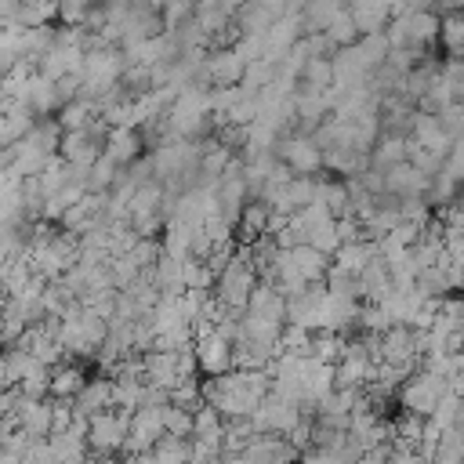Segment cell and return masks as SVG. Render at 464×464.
Instances as JSON below:
<instances>
[{
    "label": "cell",
    "instance_id": "obj_1",
    "mask_svg": "<svg viewBox=\"0 0 464 464\" xmlns=\"http://www.w3.org/2000/svg\"><path fill=\"white\" fill-rule=\"evenodd\" d=\"M254 286H257V272H254L246 250L228 254L225 265H221L218 276H214V301L225 304V308H232V312H243Z\"/></svg>",
    "mask_w": 464,
    "mask_h": 464
},
{
    "label": "cell",
    "instance_id": "obj_2",
    "mask_svg": "<svg viewBox=\"0 0 464 464\" xmlns=\"http://www.w3.org/2000/svg\"><path fill=\"white\" fill-rule=\"evenodd\" d=\"M384 36H388V47H402V44L431 47L439 40V14L431 7H410L388 22Z\"/></svg>",
    "mask_w": 464,
    "mask_h": 464
},
{
    "label": "cell",
    "instance_id": "obj_3",
    "mask_svg": "<svg viewBox=\"0 0 464 464\" xmlns=\"http://www.w3.org/2000/svg\"><path fill=\"white\" fill-rule=\"evenodd\" d=\"M450 392V381L435 370H413L402 384H399V402L406 413H420V417H431L435 402Z\"/></svg>",
    "mask_w": 464,
    "mask_h": 464
},
{
    "label": "cell",
    "instance_id": "obj_4",
    "mask_svg": "<svg viewBox=\"0 0 464 464\" xmlns=\"http://www.w3.org/2000/svg\"><path fill=\"white\" fill-rule=\"evenodd\" d=\"M192 355H196L199 373H207V377H218V373H225V370L236 366V359H232V341H228L225 334H218L210 323L196 326Z\"/></svg>",
    "mask_w": 464,
    "mask_h": 464
},
{
    "label": "cell",
    "instance_id": "obj_5",
    "mask_svg": "<svg viewBox=\"0 0 464 464\" xmlns=\"http://www.w3.org/2000/svg\"><path fill=\"white\" fill-rule=\"evenodd\" d=\"M276 156L290 167V174L315 178L323 170V149L312 141V134H283L276 141Z\"/></svg>",
    "mask_w": 464,
    "mask_h": 464
},
{
    "label": "cell",
    "instance_id": "obj_6",
    "mask_svg": "<svg viewBox=\"0 0 464 464\" xmlns=\"http://www.w3.org/2000/svg\"><path fill=\"white\" fill-rule=\"evenodd\" d=\"M207 87H236L246 76V58L236 47H210L203 58Z\"/></svg>",
    "mask_w": 464,
    "mask_h": 464
},
{
    "label": "cell",
    "instance_id": "obj_7",
    "mask_svg": "<svg viewBox=\"0 0 464 464\" xmlns=\"http://www.w3.org/2000/svg\"><path fill=\"white\" fill-rule=\"evenodd\" d=\"M406 138H410L413 145H420V149L442 156V160H446V152H450V145H453V138L446 134V127L439 123V116H435V112H420V109H413V120H410Z\"/></svg>",
    "mask_w": 464,
    "mask_h": 464
},
{
    "label": "cell",
    "instance_id": "obj_8",
    "mask_svg": "<svg viewBox=\"0 0 464 464\" xmlns=\"http://www.w3.org/2000/svg\"><path fill=\"white\" fill-rule=\"evenodd\" d=\"M344 7H348V14H352V22H355L359 36L384 33V29H388V22L395 18L388 0H344Z\"/></svg>",
    "mask_w": 464,
    "mask_h": 464
},
{
    "label": "cell",
    "instance_id": "obj_9",
    "mask_svg": "<svg viewBox=\"0 0 464 464\" xmlns=\"http://www.w3.org/2000/svg\"><path fill=\"white\" fill-rule=\"evenodd\" d=\"M428 185H431V178L424 170H417L410 160L384 170V192H392V196H424Z\"/></svg>",
    "mask_w": 464,
    "mask_h": 464
},
{
    "label": "cell",
    "instance_id": "obj_10",
    "mask_svg": "<svg viewBox=\"0 0 464 464\" xmlns=\"http://www.w3.org/2000/svg\"><path fill=\"white\" fill-rule=\"evenodd\" d=\"M141 130L138 127H112L109 138H105V156L116 163V167H130L134 160H141Z\"/></svg>",
    "mask_w": 464,
    "mask_h": 464
},
{
    "label": "cell",
    "instance_id": "obj_11",
    "mask_svg": "<svg viewBox=\"0 0 464 464\" xmlns=\"http://www.w3.org/2000/svg\"><path fill=\"white\" fill-rule=\"evenodd\" d=\"M334 87V65L330 58H308L297 72V91L301 94H326Z\"/></svg>",
    "mask_w": 464,
    "mask_h": 464
},
{
    "label": "cell",
    "instance_id": "obj_12",
    "mask_svg": "<svg viewBox=\"0 0 464 464\" xmlns=\"http://www.w3.org/2000/svg\"><path fill=\"white\" fill-rule=\"evenodd\" d=\"M286 254H290L294 268L304 276V283H323V276H326V268H330V254H323V250H315V246H308V243H297V246H290Z\"/></svg>",
    "mask_w": 464,
    "mask_h": 464
},
{
    "label": "cell",
    "instance_id": "obj_13",
    "mask_svg": "<svg viewBox=\"0 0 464 464\" xmlns=\"http://www.w3.org/2000/svg\"><path fill=\"white\" fill-rule=\"evenodd\" d=\"M373 254H377V239L359 236V239L341 243V246H337L330 257H334V265H337V268H344V272H352V276H355V272H359V268H362V265H366Z\"/></svg>",
    "mask_w": 464,
    "mask_h": 464
},
{
    "label": "cell",
    "instance_id": "obj_14",
    "mask_svg": "<svg viewBox=\"0 0 464 464\" xmlns=\"http://www.w3.org/2000/svg\"><path fill=\"white\" fill-rule=\"evenodd\" d=\"M337 11H344V0H301V7H297L304 33H323Z\"/></svg>",
    "mask_w": 464,
    "mask_h": 464
},
{
    "label": "cell",
    "instance_id": "obj_15",
    "mask_svg": "<svg viewBox=\"0 0 464 464\" xmlns=\"http://www.w3.org/2000/svg\"><path fill=\"white\" fill-rule=\"evenodd\" d=\"M47 22H54V0H18L7 25L29 29V25H47Z\"/></svg>",
    "mask_w": 464,
    "mask_h": 464
},
{
    "label": "cell",
    "instance_id": "obj_16",
    "mask_svg": "<svg viewBox=\"0 0 464 464\" xmlns=\"http://www.w3.org/2000/svg\"><path fill=\"white\" fill-rule=\"evenodd\" d=\"M439 44H442L453 58H460V51H464V11H446V14H439Z\"/></svg>",
    "mask_w": 464,
    "mask_h": 464
},
{
    "label": "cell",
    "instance_id": "obj_17",
    "mask_svg": "<svg viewBox=\"0 0 464 464\" xmlns=\"http://www.w3.org/2000/svg\"><path fill=\"white\" fill-rule=\"evenodd\" d=\"M87 384V377H83V370L80 366H72V362H58L54 366V373H51V392L54 395H72L76 399V392Z\"/></svg>",
    "mask_w": 464,
    "mask_h": 464
},
{
    "label": "cell",
    "instance_id": "obj_18",
    "mask_svg": "<svg viewBox=\"0 0 464 464\" xmlns=\"http://www.w3.org/2000/svg\"><path fill=\"white\" fill-rule=\"evenodd\" d=\"M91 7H94V0H54V25L83 29V25H87Z\"/></svg>",
    "mask_w": 464,
    "mask_h": 464
},
{
    "label": "cell",
    "instance_id": "obj_19",
    "mask_svg": "<svg viewBox=\"0 0 464 464\" xmlns=\"http://www.w3.org/2000/svg\"><path fill=\"white\" fill-rule=\"evenodd\" d=\"M160 417H163V431H167V435L192 439V410H185V406H178V402H163V406H160Z\"/></svg>",
    "mask_w": 464,
    "mask_h": 464
},
{
    "label": "cell",
    "instance_id": "obj_20",
    "mask_svg": "<svg viewBox=\"0 0 464 464\" xmlns=\"http://www.w3.org/2000/svg\"><path fill=\"white\" fill-rule=\"evenodd\" d=\"M323 33L330 36V44H334V47H348V44H355V40H359V29H355V22H352L348 7H344V11H337V14H334V22H330Z\"/></svg>",
    "mask_w": 464,
    "mask_h": 464
},
{
    "label": "cell",
    "instance_id": "obj_21",
    "mask_svg": "<svg viewBox=\"0 0 464 464\" xmlns=\"http://www.w3.org/2000/svg\"><path fill=\"white\" fill-rule=\"evenodd\" d=\"M160 18H163V29H185L196 18V0H170L160 11Z\"/></svg>",
    "mask_w": 464,
    "mask_h": 464
},
{
    "label": "cell",
    "instance_id": "obj_22",
    "mask_svg": "<svg viewBox=\"0 0 464 464\" xmlns=\"http://www.w3.org/2000/svg\"><path fill=\"white\" fill-rule=\"evenodd\" d=\"M442 174L464 188V134L453 138V145H450V152H446V160H442Z\"/></svg>",
    "mask_w": 464,
    "mask_h": 464
},
{
    "label": "cell",
    "instance_id": "obj_23",
    "mask_svg": "<svg viewBox=\"0 0 464 464\" xmlns=\"http://www.w3.org/2000/svg\"><path fill=\"white\" fill-rule=\"evenodd\" d=\"M435 14H446V11H464V0H435L431 4Z\"/></svg>",
    "mask_w": 464,
    "mask_h": 464
},
{
    "label": "cell",
    "instance_id": "obj_24",
    "mask_svg": "<svg viewBox=\"0 0 464 464\" xmlns=\"http://www.w3.org/2000/svg\"><path fill=\"white\" fill-rule=\"evenodd\" d=\"M14 7H18V0H0V25H7V22H11Z\"/></svg>",
    "mask_w": 464,
    "mask_h": 464
},
{
    "label": "cell",
    "instance_id": "obj_25",
    "mask_svg": "<svg viewBox=\"0 0 464 464\" xmlns=\"http://www.w3.org/2000/svg\"><path fill=\"white\" fill-rule=\"evenodd\" d=\"M149 4H152V7H156V11H163V7H167V4H170V0H149Z\"/></svg>",
    "mask_w": 464,
    "mask_h": 464
},
{
    "label": "cell",
    "instance_id": "obj_26",
    "mask_svg": "<svg viewBox=\"0 0 464 464\" xmlns=\"http://www.w3.org/2000/svg\"><path fill=\"white\" fill-rule=\"evenodd\" d=\"M457 203H460V207H464V188H460V192H457Z\"/></svg>",
    "mask_w": 464,
    "mask_h": 464
},
{
    "label": "cell",
    "instance_id": "obj_27",
    "mask_svg": "<svg viewBox=\"0 0 464 464\" xmlns=\"http://www.w3.org/2000/svg\"><path fill=\"white\" fill-rule=\"evenodd\" d=\"M460 290H464V283H460Z\"/></svg>",
    "mask_w": 464,
    "mask_h": 464
}]
</instances>
